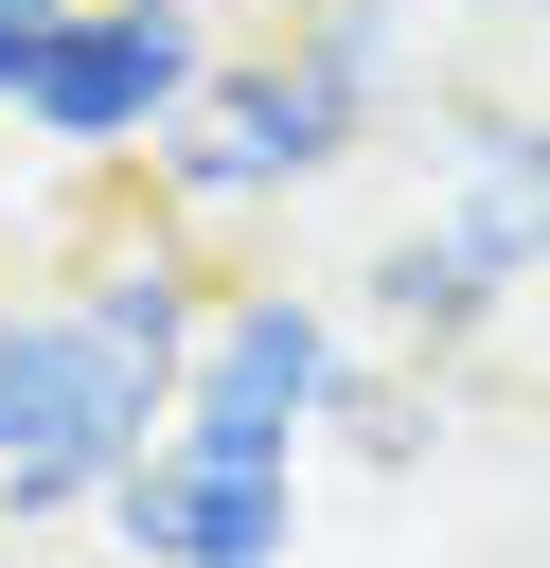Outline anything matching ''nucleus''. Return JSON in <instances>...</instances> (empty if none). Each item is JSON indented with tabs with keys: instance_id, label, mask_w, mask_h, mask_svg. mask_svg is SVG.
Masks as SVG:
<instances>
[{
	"instance_id": "nucleus-1",
	"label": "nucleus",
	"mask_w": 550,
	"mask_h": 568,
	"mask_svg": "<svg viewBox=\"0 0 550 568\" xmlns=\"http://www.w3.org/2000/svg\"><path fill=\"white\" fill-rule=\"evenodd\" d=\"M355 142H373V106H355L302 36H266V53H213V71H195V106H177L124 178H142V213H160V231H231V213L319 195Z\"/></svg>"
},
{
	"instance_id": "nucleus-2",
	"label": "nucleus",
	"mask_w": 550,
	"mask_h": 568,
	"mask_svg": "<svg viewBox=\"0 0 550 568\" xmlns=\"http://www.w3.org/2000/svg\"><path fill=\"white\" fill-rule=\"evenodd\" d=\"M142 444H160V373L106 355L53 284H18V302H0V532L89 515Z\"/></svg>"
},
{
	"instance_id": "nucleus-3",
	"label": "nucleus",
	"mask_w": 550,
	"mask_h": 568,
	"mask_svg": "<svg viewBox=\"0 0 550 568\" xmlns=\"http://www.w3.org/2000/svg\"><path fill=\"white\" fill-rule=\"evenodd\" d=\"M213 53H231L213 0H53V18H35V71H18V142L71 160V178H124V160L195 106Z\"/></svg>"
},
{
	"instance_id": "nucleus-4",
	"label": "nucleus",
	"mask_w": 550,
	"mask_h": 568,
	"mask_svg": "<svg viewBox=\"0 0 550 568\" xmlns=\"http://www.w3.org/2000/svg\"><path fill=\"white\" fill-rule=\"evenodd\" d=\"M337 355H355L337 284H213L160 426H177V444H213V462H302V444H319V390H337Z\"/></svg>"
},
{
	"instance_id": "nucleus-5",
	"label": "nucleus",
	"mask_w": 550,
	"mask_h": 568,
	"mask_svg": "<svg viewBox=\"0 0 550 568\" xmlns=\"http://www.w3.org/2000/svg\"><path fill=\"white\" fill-rule=\"evenodd\" d=\"M106 550L124 568H302V462H213V444H142L106 497Z\"/></svg>"
},
{
	"instance_id": "nucleus-6",
	"label": "nucleus",
	"mask_w": 550,
	"mask_h": 568,
	"mask_svg": "<svg viewBox=\"0 0 550 568\" xmlns=\"http://www.w3.org/2000/svg\"><path fill=\"white\" fill-rule=\"evenodd\" d=\"M426 231H461L497 284H532V266H550V106L461 89V106L426 124Z\"/></svg>"
},
{
	"instance_id": "nucleus-7",
	"label": "nucleus",
	"mask_w": 550,
	"mask_h": 568,
	"mask_svg": "<svg viewBox=\"0 0 550 568\" xmlns=\"http://www.w3.org/2000/svg\"><path fill=\"white\" fill-rule=\"evenodd\" d=\"M497 302H515V284H497L461 231H426V213H408V231H373V248L337 266V320H355L373 355H426V373H461V355L497 337Z\"/></svg>"
},
{
	"instance_id": "nucleus-8",
	"label": "nucleus",
	"mask_w": 550,
	"mask_h": 568,
	"mask_svg": "<svg viewBox=\"0 0 550 568\" xmlns=\"http://www.w3.org/2000/svg\"><path fill=\"white\" fill-rule=\"evenodd\" d=\"M106 355H142L160 373V408H177V355H195V302H213V266H195V231H160V213H106L89 248H71V284H53Z\"/></svg>"
},
{
	"instance_id": "nucleus-9",
	"label": "nucleus",
	"mask_w": 550,
	"mask_h": 568,
	"mask_svg": "<svg viewBox=\"0 0 550 568\" xmlns=\"http://www.w3.org/2000/svg\"><path fill=\"white\" fill-rule=\"evenodd\" d=\"M319 444H355L373 479H408V462L444 444V373H426V355H373V337H355V355H337V390H319Z\"/></svg>"
},
{
	"instance_id": "nucleus-10",
	"label": "nucleus",
	"mask_w": 550,
	"mask_h": 568,
	"mask_svg": "<svg viewBox=\"0 0 550 568\" xmlns=\"http://www.w3.org/2000/svg\"><path fill=\"white\" fill-rule=\"evenodd\" d=\"M302 53H319V71H337L373 124L408 106V0H302Z\"/></svg>"
},
{
	"instance_id": "nucleus-11",
	"label": "nucleus",
	"mask_w": 550,
	"mask_h": 568,
	"mask_svg": "<svg viewBox=\"0 0 550 568\" xmlns=\"http://www.w3.org/2000/svg\"><path fill=\"white\" fill-rule=\"evenodd\" d=\"M18 71H35V18L0 0V124H18Z\"/></svg>"
},
{
	"instance_id": "nucleus-12",
	"label": "nucleus",
	"mask_w": 550,
	"mask_h": 568,
	"mask_svg": "<svg viewBox=\"0 0 550 568\" xmlns=\"http://www.w3.org/2000/svg\"><path fill=\"white\" fill-rule=\"evenodd\" d=\"M461 18H532V0H461Z\"/></svg>"
},
{
	"instance_id": "nucleus-13",
	"label": "nucleus",
	"mask_w": 550,
	"mask_h": 568,
	"mask_svg": "<svg viewBox=\"0 0 550 568\" xmlns=\"http://www.w3.org/2000/svg\"><path fill=\"white\" fill-rule=\"evenodd\" d=\"M532 53H550V0H532Z\"/></svg>"
},
{
	"instance_id": "nucleus-14",
	"label": "nucleus",
	"mask_w": 550,
	"mask_h": 568,
	"mask_svg": "<svg viewBox=\"0 0 550 568\" xmlns=\"http://www.w3.org/2000/svg\"><path fill=\"white\" fill-rule=\"evenodd\" d=\"M18 18H53V0H18Z\"/></svg>"
},
{
	"instance_id": "nucleus-15",
	"label": "nucleus",
	"mask_w": 550,
	"mask_h": 568,
	"mask_svg": "<svg viewBox=\"0 0 550 568\" xmlns=\"http://www.w3.org/2000/svg\"><path fill=\"white\" fill-rule=\"evenodd\" d=\"M0 302H18V284H0Z\"/></svg>"
}]
</instances>
